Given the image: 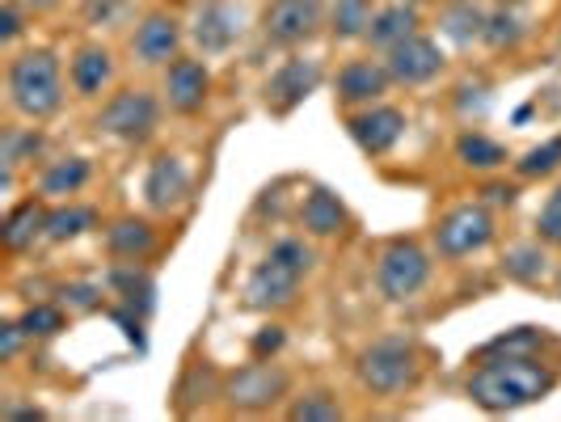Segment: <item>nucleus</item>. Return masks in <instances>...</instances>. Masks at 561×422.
Returning a JSON list of instances; mask_svg holds the SVG:
<instances>
[{
    "instance_id": "obj_17",
    "label": "nucleus",
    "mask_w": 561,
    "mask_h": 422,
    "mask_svg": "<svg viewBox=\"0 0 561 422\" xmlns=\"http://www.w3.org/2000/svg\"><path fill=\"white\" fill-rule=\"evenodd\" d=\"M131 47H136L140 64H169V59H178V47H182V26L169 13H152L140 22Z\"/></svg>"
},
{
    "instance_id": "obj_30",
    "label": "nucleus",
    "mask_w": 561,
    "mask_h": 422,
    "mask_svg": "<svg viewBox=\"0 0 561 422\" xmlns=\"http://www.w3.org/2000/svg\"><path fill=\"white\" fill-rule=\"evenodd\" d=\"M84 228H93V212L89 207H56L47 212V241H72Z\"/></svg>"
},
{
    "instance_id": "obj_13",
    "label": "nucleus",
    "mask_w": 561,
    "mask_h": 422,
    "mask_svg": "<svg viewBox=\"0 0 561 422\" xmlns=\"http://www.w3.org/2000/svg\"><path fill=\"white\" fill-rule=\"evenodd\" d=\"M241 22H245V9L232 4V0H211L207 9H198L195 18V43L203 52H228L237 38H241Z\"/></svg>"
},
{
    "instance_id": "obj_19",
    "label": "nucleus",
    "mask_w": 561,
    "mask_h": 422,
    "mask_svg": "<svg viewBox=\"0 0 561 422\" xmlns=\"http://www.w3.org/2000/svg\"><path fill=\"white\" fill-rule=\"evenodd\" d=\"M0 237H4V250H13V253L26 250V246H34V237H47V207H43L38 198L18 203V207L4 216Z\"/></svg>"
},
{
    "instance_id": "obj_35",
    "label": "nucleus",
    "mask_w": 561,
    "mask_h": 422,
    "mask_svg": "<svg viewBox=\"0 0 561 422\" xmlns=\"http://www.w3.org/2000/svg\"><path fill=\"white\" fill-rule=\"evenodd\" d=\"M536 228H540V237H545L549 246H561V186L545 198V207H540V216H536Z\"/></svg>"
},
{
    "instance_id": "obj_15",
    "label": "nucleus",
    "mask_w": 561,
    "mask_h": 422,
    "mask_svg": "<svg viewBox=\"0 0 561 422\" xmlns=\"http://www.w3.org/2000/svg\"><path fill=\"white\" fill-rule=\"evenodd\" d=\"M393 72L385 64H371V59H355L337 72V102L346 106H371L380 93H389Z\"/></svg>"
},
{
    "instance_id": "obj_29",
    "label": "nucleus",
    "mask_w": 561,
    "mask_h": 422,
    "mask_svg": "<svg viewBox=\"0 0 561 422\" xmlns=\"http://www.w3.org/2000/svg\"><path fill=\"white\" fill-rule=\"evenodd\" d=\"M287 419L291 422H337L342 419V406L330 394H305L287 406Z\"/></svg>"
},
{
    "instance_id": "obj_34",
    "label": "nucleus",
    "mask_w": 561,
    "mask_h": 422,
    "mask_svg": "<svg viewBox=\"0 0 561 422\" xmlns=\"http://www.w3.org/2000/svg\"><path fill=\"white\" fill-rule=\"evenodd\" d=\"M536 346H540V334H536L533 326H519L515 334H499L490 346H485V355H533Z\"/></svg>"
},
{
    "instance_id": "obj_33",
    "label": "nucleus",
    "mask_w": 561,
    "mask_h": 422,
    "mask_svg": "<svg viewBox=\"0 0 561 422\" xmlns=\"http://www.w3.org/2000/svg\"><path fill=\"white\" fill-rule=\"evenodd\" d=\"M22 330H26V338H51L64 330V309H56V305H30L26 312H22Z\"/></svg>"
},
{
    "instance_id": "obj_45",
    "label": "nucleus",
    "mask_w": 561,
    "mask_h": 422,
    "mask_svg": "<svg viewBox=\"0 0 561 422\" xmlns=\"http://www.w3.org/2000/svg\"><path fill=\"white\" fill-rule=\"evenodd\" d=\"M410 4H431V0H410Z\"/></svg>"
},
{
    "instance_id": "obj_12",
    "label": "nucleus",
    "mask_w": 561,
    "mask_h": 422,
    "mask_svg": "<svg viewBox=\"0 0 561 422\" xmlns=\"http://www.w3.org/2000/svg\"><path fill=\"white\" fill-rule=\"evenodd\" d=\"M317 81H321L317 59H287L266 81V106H271V114H279V118L291 114L317 89Z\"/></svg>"
},
{
    "instance_id": "obj_44",
    "label": "nucleus",
    "mask_w": 561,
    "mask_h": 422,
    "mask_svg": "<svg viewBox=\"0 0 561 422\" xmlns=\"http://www.w3.org/2000/svg\"><path fill=\"white\" fill-rule=\"evenodd\" d=\"M499 4H524V0H499Z\"/></svg>"
},
{
    "instance_id": "obj_22",
    "label": "nucleus",
    "mask_w": 561,
    "mask_h": 422,
    "mask_svg": "<svg viewBox=\"0 0 561 422\" xmlns=\"http://www.w3.org/2000/svg\"><path fill=\"white\" fill-rule=\"evenodd\" d=\"M485 18H490V13H481V4H473V0H456V4H448V9L439 13V30L448 34L451 43L469 47V43H478L481 34H485Z\"/></svg>"
},
{
    "instance_id": "obj_2",
    "label": "nucleus",
    "mask_w": 561,
    "mask_h": 422,
    "mask_svg": "<svg viewBox=\"0 0 561 422\" xmlns=\"http://www.w3.org/2000/svg\"><path fill=\"white\" fill-rule=\"evenodd\" d=\"M9 102L26 118H47L64 102V77L51 52H22L9 64Z\"/></svg>"
},
{
    "instance_id": "obj_3",
    "label": "nucleus",
    "mask_w": 561,
    "mask_h": 422,
    "mask_svg": "<svg viewBox=\"0 0 561 422\" xmlns=\"http://www.w3.org/2000/svg\"><path fill=\"white\" fill-rule=\"evenodd\" d=\"M355 372H359V385L364 389L389 397L410 389L419 380V355H414L410 342H376V346H367L364 355H359Z\"/></svg>"
},
{
    "instance_id": "obj_37",
    "label": "nucleus",
    "mask_w": 561,
    "mask_h": 422,
    "mask_svg": "<svg viewBox=\"0 0 561 422\" xmlns=\"http://www.w3.org/2000/svg\"><path fill=\"white\" fill-rule=\"evenodd\" d=\"M279 346H283V326H266V330H257L250 342L253 360H271Z\"/></svg>"
},
{
    "instance_id": "obj_23",
    "label": "nucleus",
    "mask_w": 561,
    "mask_h": 422,
    "mask_svg": "<svg viewBox=\"0 0 561 422\" xmlns=\"http://www.w3.org/2000/svg\"><path fill=\"white\" fill-rule=\"evenodd\" d=\"M84 182H89V161H84V157H64V161H56V166L43 173L38 191H43L47 198L77 195Z\"/></svg>"
},
{
    "instance_id": "obj_41",
    "label": "nucleus",
    "mask_w": 561,
    "mask_h": 422,
    "mask_svg": "<svg viewBox=\"0 0 561 422\" xmlns=\"http://www.w3.org/2000/svg\"><path fill=\"white\" fill-rule=\"evenodd\" d=\"M22 34V18H18V4H4V13H0V38L4 43H13Z\"/></svg>"
},
{
    "instance_id": "obj_5",
    "label": "nucleus",
    "mask_w": 561,
    "mask_h": 422,
    "mask_svg": "<svg viewBox=\"0 0 561 422\" xmlns=\"http://www.w3.org/2000/svg\"><path fill=\"white\" fill-rule=\"evenodd\" d=\"M98 127L114 140L140 144L157 127V98L148 89H123L106 102V111L98 114Z\"/></svg>"
},
{
    "instance_id": "obj_1",
    "label": "nucleus",
    "mask_w": 561,
    "mask_h": 422,
    "mask_svg": "<svg viewBox=\"0 0 561 422\" xmlns=\"http://www.w3.org/2000/svg\"><path fill=\"white\" fill-rule=\"evenodd\" d=\"M558 385V376L545 364H536L533 355H503V360H485L469 376V397L485 414H506L519 406H533Z\"/></svg>"
},
{
    "instance_id": "obj_26",
    "label": "nucleus",
    "mask_w": 561,
    "mask_h": 422,
    "mask_svg": "<svg viewBox=\"0 0 561 422\" xmlns=\"http://www.w3.org/2000/svg\"><path fill=\"white\" fill-rule=\"evenodd\" d=\"M111 287H118L123 292V300H127V309H136L140 317H148L152 312V296H157V287H152V280L144 275V271H136V266H114L111 271Z\"/></svg>"
},
{
    "instance_id": "obj_7",
    "label": "nucleus",
    "mask_w": 561,
    "mask_h": 422,
    "mask_svg": "<svg viewBox=\"0 0 561 422\" xmlns=\"http://www.w3.org/2000/svg\"><path fill=\"white\" fill-rule=\"evenodd\" d=\"M321 13L325 4L321 0H271L266 18H262V30L275 47H300L309 43L317 26H321Z\"/></svg>"
},
{
    "instance_id": "obj_38",
    "label": "nucleus",
    "mask_w": 561,
    "mask_h": 422,
    "mask_svg": "<svg viewBox=\"0 0 561 422\" xmlns=\"http://www.w3.org/2000/svg\"><path fill=\"white\" fill-rule=\"evenodd\" d=\"M22 338H26L22 321H4V326H0V360H4V364L22 351Z\"/></svg>"
},
{
    "instance_id": "obj_28",
    "label": "nucleus",
    "mask_w": 561,
    "mask_h": 422,
    "mask_svg": "<svg viewBox=\"0 0 561 422\" xmlns=\"http://www.w3.org/2000/svg\"><path fill=\"white\" fill-rule=\"evenodd\" d=\"M519 38H524V18L515 13V4H503L499 13H490V18H485V34H481V43H485V47L506 52V47H515Z\"/></svg>"
},
{
    "instance_id": "obj_4",
    "label": "nucleus",
    "mask_w": 561,
    "mask_h": 422,
    "mask_svg": "<svg viewBox=\"0 0 561 422\" xmlns=\"http://www.w3.org/2000/svg\"><path fill=\"white\" fill-rule=\"evenodd\" d=\"M426 280H431V258L414 241H393L380 258V266H376V283H380L385 300H393V305L419 296Z\"/></svg>"
},
{
    "instance_id": "obj_43",
    "label": "nucleus",
    "mask_w": 561,
    "mask_h": 422,
    "mask_svg": "<svg viewBox=\"0 0 561 422\" xmlns=\"http://www.w3.org/2000/svg\"><path fill=\"white\" fill-rule=\"evenodd\" d=\"M9 419H22V422H38L43 419V410H13Z\"/></svg>"
},
{
    "instance_id": "obj_6",
    "label": "nucleus",
    "mask_w": 561,
    "mask_h": 422,
    "mask_svg": "<svg viewBox=\"0 0 561 422\" xmlns=\"http://www.w3.org/2000/svg\"><path fill=\"white\" fill-rule=\"evenodd\" d=\"M490 241H494V216L478 203L448 212L435 228V246L444 258H469V253L485 250Z\"/></svg>"
},
{
    "instance_id": "obj_40",
    "label": "nucleus",
    "mask_w": 561,
    "mask_h": 422,
    "mask_svg": "<svg viewBox=\"0 0 561 422\" xmlns=\"http://www.w3.org/2000/svg\"><path fill=\"white\" fill-rule=\"evenodd\" d=\"M26 148H38V136H18V132H4V169L18 166Z\"/></svg>"
},
{
    "instance_id": "obj_39",
    "label": "nucleus",
    "mask_w": 561,
    "mask_h": 422,
    "mask_svg": "<svg viewBox=\"0 0 561 422\" xmlns=\"http://www.w3.org/2000/svg\"><path fill=\"white\" fill-rule=\"evenodd\" d=\"M64 300L81 312L98 309V287L93 283H72V287H64Z\"/></svg>"
},
{
    "instance_id": "obj_10",
    "label": "nucleus",
    "mask_w": 561,
    "mask_h": 422,
    "mask_svg": "<svg viewBox=\"0 0 561 422\" xmlns=\"http://www.w3.org/2000/svg\"><path fill=\"white\" fill-rule=\"evenodd\" d=\"M385 68L393 72V81L401 84H426L444 72V52L435 38H422V34H410L405 43H397L385 52Z\"/></svg>"
},
{
    "instance_id": "obj_14",
    "label": "nucleus",
    "mask_w": 561,
    "mask_h": 422,
    "mask_svg": "<svg viewBox=\"0 0 561 422\" xmlns=\"http://www.w3.org/2000/svg\"><path fill=\"white\" fill-rule=\"evenodd\" d=\"M165 93H169V106L178 114H195L203 111L207 93H211V72L198 64V59H173L165 72Z\"/></svg>"
},
{
    "instance_id": "obj_11",
    "label": "nucleus",
    "mask_w": 561,
    "mask_h": 422,
    "mask_svg": "<svg viewBox=\"0 0 561 422\" xmlns=\"http://www.w3.org/2000/svg\"><path fill=\"white\" fill-rule=\"evenodd\" d=\"M346 132H351V140L359 144L367 157H385L405 136V114L397 111V106H367V111L346 118Z\"/></svg>"
},
{
    "instance_id": "obj_16",
    "label": "nucleus",
    "mask_w": 561,
    "mask_h": 422,
    "mask_svg": "<svg viewBox=\"0 0 561 422\" xmlns=\"http://www.w3.org/2000/svg\"><path fill=\"white\" fill-rule=\"evenodd\" d=\"M191 195V173L182 166V157H157L148 178H144V198L152 212H169Z\"/></svg>"
},
{
    "instance_id": "obj_31",
    "label": "nucleus",
    "mask_w": 561,
    "mask_h": 422,
    "mask_svg": "<svg viewBox=\"0 0 561 422\" xmlns=\"http://www.w3.org/2000/svg\"><path fill=\"white\" fill-rule=\"evenodd\" d=\"M558 166H561V140L536 144V148L524 152V161H515L519 178H545V173H553Z\"/></svg>"
},
{
    "instance_id": "obj_20",
    "label": "nucleus",
    "mask_w": 561,
    "mask_h": 422,
    "mask_svg": "<svg viewBox=\"0 0 561 422\" xmlns=\"http://www.w3.org/2000/svg\"><path fill=\"white\" fill-rule=\"evenodd\" d=\"M300 225L309 237H334L346 228V207H342V198L334 191H325V186H317L309 198H305V207H300Z\"/></svg>"
},
{
    "instance_id": "obj_24",
    "label": "nucleus",
    "mask_w": 561,
    "mask_h": 422,
    "mask_svg": "<svg viewBox=\"0 0 561 422\" xmlns=\"http://www.w3.org/2000/svg\"><path fill=\"white\" fill-rule=\"evenodd\" d=\"M106 246H111L114 258L136 262V258H144V253L157 246V237H152V228L144 225V220H118V225L106 232Z\"/></svg>"
},
{
    "instance_id": "obj_32",
    "label": "nucleus",
    "mask_w": 561,
    "mask_h": 422,
    "mask_svg": "<svg viewBox=\"0 0 561 422\" xmlns=\"http://www.w3.org/2000/svg\"><path fill=\"white\" fill-rule=\"evenodd\" d=\"M545 262H549V258L536 250V246H519V250L506 253V275L519 283H536L545 275Z\"/></svg>"
},
{
    "instance_id": "obj_42",
    "label": "nucleus",
    "mask_w": 561,
    "mask_h": 422,
    "mask_svg": "<svg viewBox=\"0 0 561 422\" xmlns=\"http://www.w3.org/2000/svg\"><path fill=\"white\" fill-rule=\"evenodd\" d=\"M485 195L494 198V203H511V198H515V186H490Z\"/></svg>"
},
{
    "instance_id": "obj_36",
    "label": "nucleus",
    "mask_w": 561,
    "mask_h": 422,
    "mask_svg": "<svg viewBox=\"0 0 561 422\" xmlns=\"http://www.w3.org/2000/svg\"><path fill=\"white\" fill-rule=\"evenodd\" d=\"M271 258H279V262H287V266H296V271H309L312 266V253L305 241H279V246H271Z\"/></svg>"
},
{
    "instance_id": "obj_9",
    "label": "nucleus",
    "mask_w": 561,
    "mask_h": 422,
    "mask_svg": "<svg viewBox=\"0 0 561 422\" xmlns=\"http://www.w3.org/2000/svg\"><path fill=\"white\" fill-rule=\"evenodd\" d=\"M300 280H305V271H296V266H287V262L266 253V262H257L250 283H245V305L250 309H283V305L296 300Z\"/></svg>"
},
{
    "instance_id": "obj_8",
    "label": "nucleus",
    "mask_w": 561,
    "mask_h": 422,
    "mask_svg": "<svg viewBox=\"0 0 561 422\" xmlns=\"http://www.w3.org/2000/svg\"><path fill=\"white\" fill-rule=\"evenodd\" d=\"M283 394H287V372H279V367L266 364V360L241 367L225 389L232 410H271Z\"/></svg>"
},
{
    "instance_id": "obj_18",
    "label": "nucleus",
    "mask_w": 561,
    "mask_h": 422,
    "mask_svg": "<svg viewBox=\"0 0 561 422\" xmlns=\"http://www.w3.org/2000/svg\"><path fill=\"white\" fill-rule=\"evenodd\" d=\"M410 34H419V9L410 0H401V4H389V9H376L371 26H367V43L389 52L397 43H405Z\"/></svg>"
},
{
    "instance_id": "obj_21",
    "label": "nucleus",
    "mask_w": 561,
    "mask_h": 422,
    "mask_svg": "<svg viewBox=\"0 0 561 422\" xmlns=\"http://www.w3.org/2000/svg\"><path fill=\"white\" fill-rule=\"evenodd\" d=\"M68 77H72V89L81 93V98H93V93H102L114 77V59L106 47H81L77 59H72V68H68Z\"/></svg>"
},
{
    "instance_id": "obj_25",
    "label": "nucleus",
    "mask_w": 561,
    "mask_h": 422,
    "mask_svg": "<svg viewBox=\"0 0 561 422\" xmlns=\"http://www.w3.org/2000/svg\"><path fill=\"white\" fill-rule=\"evenodd\" d=\"M456 161L469 169H499L506 166V148L490 136H481V132H465L456 140Z\"/></svg>"
},
{
    "instance_id": "obj_27",
    "label": "nucleus",
    "mask_w": 561,
    "mask_h": 422,
    "mask_svg": "<svg viewBox=\"0 0 561 422\" xmlns=\"http://www.w3.org/2000/svg\"><path fill=\"white\" fill-rule=\"evenodd\" d=\"M371 18H376L371 0H337L334 4V38H342V43H351V38H367Z\"/></svg>"
}]
</instances>
